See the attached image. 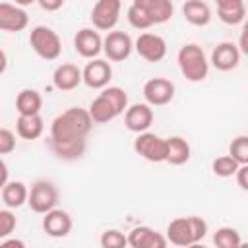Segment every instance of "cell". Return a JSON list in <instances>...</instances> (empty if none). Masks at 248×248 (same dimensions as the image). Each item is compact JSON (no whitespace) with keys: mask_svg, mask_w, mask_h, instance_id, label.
Masks as SVG:
<instances>
[{"mask_svg":"<svg viewBox=\"0 0 248 248\" xmlns=\"http://www.w3.org/2000/svg\"><path fill=\"white\" fill-rule=\"evenodd\" d=\"M182 16L190 25L203 27L211 21V8L205 0H186L182 6Z\"/></svg>","mask_w":248,"mask_h":248,"instance_id":"21","label":"cell"},{"mask_svg":"<svg viewBox=\"0 0 248 248\" xmlns=\"http://www.w3.org/2000/svg\"><path fill=\"white\" fill-rule=\"evenodd\" d=\"M229 155L238 165H248V136H236L229 145Z\"/></svg>","mask_w":248,"mask_h":248,"instance_id":"30","label":"cell"},{"mask_svg":"<svg viewBox=\"0 0 248 248\" xmlns=\"http://www.w3.org/2000/svg\"><path fill=\"white\" fill-rule=\"evenodd\" d=\"M112 79V68L110 62L101 58H91V62L85 64L81 70V81L91 89H103Z\"/></svg>","mask_w":248,"mask_h":248,"instance_id":"12","label":"cell"},{"mask_svg":"<svg viewBox=\"0 0 248 248\" xmlns=\"http://www.w3.org/2000/svg\"><path fill=\"white\" fill-rule=\"evenodd\" d=\"M128 107V95L118 85H107L103 91L91 101L87 112L95 124H107L116 116L124 114Z\"/></svg>","mask_w":248,"mask_h":248,"instance_id":"2","label":"cell"},{"mask_svg":"<svg viewBox=\"0 0 248 248\" xmlns=\"http://www.w3.org/2000/svg\"><path fill=\"white\" fill-rule=\"evenodd\" d=\"M37 0H14V4H17V6H21V8H25V6H31V4H35Z\"/></svg>","mask_w":248,"mask_h":248,"instance_id":"40","label":"cell"},{"mask_svg":"<svg viewBox=\"0 0 248 248\" xmlns=\"http://www.w3.org/2000/svg\"><path fill=\"white\" fill-rule=\"evenodd\" d=\"M232 176H236L240 190H248V165H240Z\"/></svg>","mask_w":248,"mask_h":248,"instance_id":"35","label":"cell"},{"mask_svg":"<svg viewBox=\"0 0 248 248\" xmlns=\"http://www.w3.org/2000/svg\"><path fill=\"white\" fill-rule=\"evenodd\" d=\"M16 225H17V219L10 211V207L8 209H0V240L8 238L16 231Z\"/></svg>","mask_w":248,"mask_h":248,"instance_id":"33","label":"cell"},{"mask_svg":"<svg viewBox=\"0 0 248 248\" xmlns=\"http://www.w3.org/2000/svg\"><path fill=\"white\" fill-rule=\"evenodd\" d=\"M211 66L219 72H231L238 66L240 62V50L234 43H219L213 50H211V58H209Z\"/></svg>","mask_w":248,"mask_h":248,"instance_id":"18","label":"cell"},{"mask_svg":"<svg viewBox=\"0 0 248 248\" xmlns=\"http://www.w3.org/2000/svg\"><path fill=\"white\" fill-rule=\"evenodd\" d=\"M43 231L52 238H64L72 231V217L68 211L52 207L50 211L43 213Z\"/></svg>","mask_w":248,"mask_h":248,"instance_id":"17","label":"cell"},{"mask_svg":"<svg viewBox=\"0 0 248 248\" xmlns=\"http://www.w3.org/2000/svg\"><path fill=\"white\" fill-rule=\"evenodd\" d=\"M153 124V108L147 103H134L130 107H126L124 110V126L134 132V134H141L145 130H149Z\"/></svg>","mask_w":248,"mask_h":248,"instance_id":"13","label":"cell"},{"mask_svg":"<svg viewBox=\"0 0 248 248\" xmlns=\"http://www.w3.org/2000/svg\"><path fill=\"white\" fill-rule=\"evenodd\" d=\"M126 240H128V246H132V248H165L169 244L167 236H163L161 232H157L145 225L134 227L126 234Z\"/></svg>","mask_w":248,"mask_h":248,"instance_id":"19","label":"cell"},{"mask_svg":"<svg viewBox=\"0 0 248 248\" xmlns=\"http://www.w3.org/2000/svg\"><path fill=\"white\" fill-rule=\"evenodd\" d=\"M134 48L147 62H161L167 56V41L157 33H140Z\"/></svg>","mask_w":248,"mask_h":248,"instance_id":"11","label":"cell"},{"mask_svg":"<svg viewBox=\"0 0 248 248\" xmlns=\"http://www.w3.org/2000/svg\"><path fill=\"white\" fill-rule=\"evenodd\" d=\"M134 50V41L124 31H108L103 39V52L110 62H124Z\"/></svg>","mask_w":248,"mask_h":248,"instance_id":"9","label":"cell"},{"mask_svg":"<svg viewBox=\"0 0 248 248\" xmlns=\"http://www.w3.org/2000/svg\"><path fill=\"white\" fill-rule=\"evenodd\" d=\"M134 151L149 163H163L167 157V140L145 130L134 140Z\"/></svg>","mask_w":248,"mask_h":248,"instance_id":"6","label":"cell"},{"mask_svg":"<svg viewBox=\"0 0 248 248\" xmlns=\"http://www.w3.org/2000/svg\"><path fill=\"white\" fill-rule=\"evenodd\" d=\"M217 2V16L227 25H238L246 17L244 0H215Z\"/></svg>","mask_w":248,"mask_h":248,"instance_id":"22","label":"cell"},{"mask_svg":"<svg viewBox=\"0 0 248 248\" xmlns=\"http://www.w3.org/2000/svg\"><path fill=\"white\" fill-rule=\"evenodd\" d=\"M0 246H2V248H10V246L23 248V246H25V242H23V240H17V238H8V240H6V238H2V240H0Z\"/></svg>","mask_w":248,"mask_h":248,"instance_id":"38","label":"cell"},{"mask_svg":"<svg viewBox=\"0 0 248 248\" xmlns=\"http://www.w3.org/2000/svg\"><path fill=\"white\" fill-rule=\"evenodd\" d=\"M213 244L217 248H238L242 244V238L234 227H221L213 234Z\"/></svg>","mask_w":248,"mask_h":248,"instance_id":"28","label":"cell"},{"mask_svg":"<svg viewBox=\"0 0 248 248\" xmlns=\"http://www.w3.org/2000/svg\"><path fill=\"white\" fill-rule=\"evenodd\" d=\"M6 68H8V56H6V52L0 48V74H4Z\"/></svg>","mask_w":248,"mask_h":248,"instance_id":"39","label":"cell"},{"mask_svg":"<svg viewBox=\"0 0 248 248\" xmlns=\"http://www.w3.org/2000/svg\"><path fill=\"white\" fill-rule=\"evenodd\" d=\"M85 140H76V141H52L48 140V147L54 157L62 161H78L85 153Z\"/></svg>","mask_w":248,"mask_h":248,"instance_id":"24","label":"cell"},{"mask_svg":"<svg viewBox=\"0 0 248 248\" xmlns=\"http://www.w3.org/2000/svg\"><path fill=\"white\" fill-rule=\"evenodd\" d=\"M27 194H29V190H27V186L23 182H19V180H12L10 182L8 180L4 184V188H2V202L6 203V207L17 209L23 203H27Z\"/></svg>","mask_w":248,"mask_h":248,"instance_id":"26","label":"cell"},{"mask_svg":"<svg viewBox=\"0 0 248 248\" xmlns=\"http://www.w3.org/2000/svg\"><path fill=\"white\" fill-rule=\"evenodd\" d=\"M99 242H101L103 248H122V246H128L126 234L120 232L118 229H107L101 234V240Z\"/></svg>","mask_w":248,"mask_h":248,"instance_id":"31","label":"cell"},{"mask_svg":"<svg viewBox=\"0 0 248 248\" xmlns=\"http://www.w3.org/2000/svg\"><path fill=\"white\" fill-rule=\"evenodd\" d=\"M29 45L35 50V54L43 60H56L62 52V41L58 33L46 25H37L29 33Z\"/></svg>","mask_w":248,"mask_h":248,"instance_id":"5","label":"cell"},{"mask_svg":"<svg viewBox=\"0 0 248 248\" xmlns=\"http://www.w3.org/2000/svg\"><path fill=\"white\" fill-rule=\"evenodd\" d=\"M74 48L81 58H97L103 52V37L91 27H83L74 37Z\"/></svg>","mask_w":248,"mask_h":248,"instance_id":"15","label":"cell"},{"mask_svg":"<svg viewBox=\"0 0 248 248\" xmlns=\"http://www.w3.org/2000/svg\"><path fill=\"white\" fill-rule=\"evenodd\" d=\"M143 99L149 107L169 105L174 97V83L167 78H151L143 83Z\"/></svg>","mask_w":248,"mask_h":248,"instance_id":"10","label":"cell"},{"mask_svg":"<svg viewBox=\"0 0 248 248\" xmlns=\"http://www.w3.org/2000/svg\"><path fill=\"white\" fill-rule=\"evenodd\" d=\"M93 120L87 112V108L72 107L64 112H60L52 124H50V138L52 141H76L85 140L91 132Z\"/></svg>","mask_w":248,"mask_h":248,"instance_id":"1","label":"cell"},{"mask_svg":"<svg viewBox=\"0 0 248 248\" xmlns=\"http://www.w3.org/2000/svg\"><path fill=\"white\" fill-rule=\"evenodd\" d=\"M126 17H128V23H130L134 29L143 31V29H149V27H151V23H149V19L145 17V14H143L138 6H134V4H130L128 12H126Z\"/></svg>","mask_w":248,"mask_h":248,"instance_id":"32","label":"cell"},{"mask_svg":"<svg viewBox=\"0 0 248 248\" xmlns=\"http://www.w3.org/2000/svg\"><path fill=\"white\" fill-rule=\"evenodd\" d=\"M8 176H10V170H8V165L4 163V159L0 157V190L4 188V184L8 182Z\"/></svg>","mask_w":248,"mask_h":248,"instance_id":"37","label":"cell"},{"mask_svg":"<svg viewBox=\"0 0 248 248\" xmlns=\"http://www.w3.org/2000/svg\"><path fill=\"white\" fill-rule=\"evenodd\" d=\"M16 149V134L8 128H0V155H8Z\"/></svg>","mask_w":248,"mask_h":248,"instance_id":"34","label":"cell"},{"mask_svg":"<svg viewBox=\"0 0 248 248\" xmlns=\"http://www.w3.org/2000/svg\"><path fill=\"white\" fill-rule=\"evenodd\" d=\"M66 0H37V4L45 10V12H56L64 6Z\"/></svg>","mask_w":248,"mask_h":248,"instance_id":"36","label":"cell"},{"mask_svg":"<svg viewBox=\"0 0 248 248\" xmlns=\"http://www.w3.org/2000/svg\"><path fill=\"white\" fill-rule=\"evenodd\" d=\"M190 155H192V149H190V143L184 138H180V136L167 138V157H165L167 163L178 167V165L188 163Z\"/></svg>","mask_w":248,"mask_h":248,"instance_id":"25","label":"cell"},{"mask_svg":"<svg viewBox=\"0 0 248 248\" xmlns=\"http://www.w3.org/2000/svg\"><path fill=\"white\" fill-rule=\"evenodd\" d=\"M16 132L23 140H37L45 132V122L41 114H19L16 120Z\"/></svg>","mask_w":248,"mask_h":248,"instance_id":"23","label":"cell"},{"mask_svg":"<svg viewBox=\"0 0 248 248\" xmlns=\"http://www.w3.org/2000/svg\"><path fill=\"white\" fill-rule=\"evenodd\" d=\"M52 83L60 91H74L81 83V70L72 62H64L56 66L52 74Z\"/></svg>","mask_w":248,"mask_h":248,"instance_id":"20","label":"cell"},{"mask_svg":"<svg viewBox=\"0 0 248 248\" xmlns=\"http://www.w3.org/2000/svg\"><path fill=\"white\" fill-rule=\"evenodd\" d=\"M238 167H240V165H238L231 155H221V157H217V159L211 163V170H213V174H215V176H221V178H229V176H232V174L236 172Z\"/></svg>","mask_w":248,"mask_h":248,"instance_id":"29","label":"cell"},{"mask_svg":"<svg viewBox=\"0 0 248 248\" xmlns=\"http://www.w3.org/2000/svg\"><path fill=\"white\" fill-rule=\"evenodd\" d=\"M43 107V97L37 89H21L16 97L17 114H39Z\"/></svg>","mask_w":248,"mask_h":248,"instance_id":"27","label":"cell"},{"mask_svg":"<svg viewBox=\"0 0 248 248\" xmlns=\"http://www.w3.org/2000/svg\"><path fill=\"white\" fill-rule=\"evenodd\" d=\"M27 205L35 211V213H46L52 207L58 205V190L52 182L48 180H37L29 194H27Z\"/></svg>","mask_w":248,"mask_h":248,"instance_id":"7","label":"cell"},{"mask_svg":"<svg viewBox=\"0 0 248 248\" xmlns=\"http://www.w3.org/2000/svg\"><path fill=\"white\" fill-rule=\"evenodd\" d=\"M207 234V223L202 217H176L167 227V242L174 246H194Z\"/></svg>","mask_w":248,"mask_h":248,"instance_id":"3","label":"cell"},{"mask_svg":"<svg viewBox=\"0 0 248 248\" xmlns=\"http://www.w3.org/2000/svg\"><path fill=\"white\" fill-rule=\"evenodd\" d=\"M176 62H178L180 74L192 83L203 81L209 74V60H207L203 48L196 43H188V45L180 46V50L176 54Z\"/></svg>","mask_w":248,"mask_h":248,"instance_id":"4","label":"cell"},{"mask_svg":"<svg viewBox=\"0 0 248 248\" xmlns=\"http://www.w3.org/2000/svg\"><path fill=\"white\" fill-rule=\"evenodd\" d=\"M27 25H29V16L21 6L0 2V31L19 33Z\"/></svg>","mask_w":248,"mask_h":248,"instance_id":"14","label":"cell"},{"mask_svg":"<svg viewBox=\"0 0 248 248\" xmlns=\"http://www.w3.org/2000/svg\"><path fill=\"white\" fill-rule=\"evenodd\" d=\"M132 4L138 6L145 14L151 25L167 23L174 14L172 0H132Z\"/></svg>","mask_w":248,"mask_h":248,"instance_id":"16","label":"cell"},{"mask_svg":"<svg viewBox=\"0 0 248 248\" xmlns=\"http://www.w3.org/2000/svg\"><path fill=\"white\" fill-rule=\"evenodd\" d=\"M120 0H97L91 10V23L97 31H112L120 19Z\"/></svg>","mask_w":248,"mask_h":248,"instance_id":"8","label":"cell"}]
</instances>
